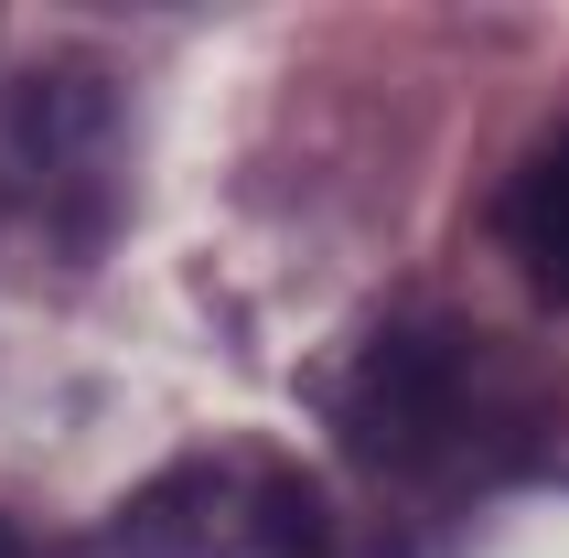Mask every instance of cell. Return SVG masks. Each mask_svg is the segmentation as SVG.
<instances>
[{"instance_id": "6da1fadb", "label": "cell", "mask_w": 569, "mask_h": 558, "mask_svg": "<svg viewBox=\"0 0 569 558\" xmlns=\"http://www.w3.org/2000/svg\"><path fill=\"white\" fill-rule=\"evenodd\" d=\"M312 419L377 505L387 558L451 548L495 495L569 472V408L516 343L430 290H398L312 366Z\"/></svg>"}, {"instance_id": "5b68a950", "label": "cell", "mask_w": 569, "mask_h": 558, "mask_svg": "<svg viewBox=\"0 0 569 558\" xmlns=\"http://www.w3.org/2000/svg\"><path fill=\"white\" fill-rule=\"evenodd\" d=\"M0 558H32V548H22V537H11V527H0Z\"/></svg>"}, {"instance_id": "277c9868", "label": "cell", "mask_w": 569, "mask_h": 558, "mask_svg": "<svg viewBox=\"0 0 569 558\" xmlns=\"http://www.w3.org/2000/svg\"><path fill=\"white\" fill-rule=\"evenodd\" d=\"M495 248L516 258V279L538 301L569 311V129H548L538 151L495 183Z\"/></svg>"}, {"instance_id": "3957f363", "label": "cell", "mask_w": 569, "mask_h": 558, "mask_svg": "<svg viewBox=\"0 0 569 558\" xmlns=\"http://www.w3.org/2000/svg\"><path fill=\"white\" fill-rule=\"evenodd\" d=\"M119 87L97 64H32L0 87V193L32 205L64 248H97L119 216Z\"/></svg>"}, {"instance_id": "7a4b0ae2", "label": "cell", "mask_w": 569, "mask_h": 558, "mask_svg": "<svg viewBox=\"0 0 569 558\" xmlns=\"http://www.w3.org/2000/svg\"><path fill=\"white\" fill-rule=\"evenodd\" d=\"M87 558H345V516L280 440H204L87 537Z\"/></svg>"}]
</instances>
